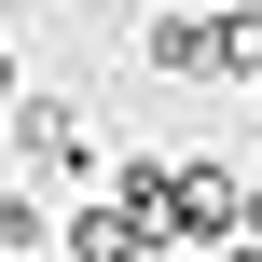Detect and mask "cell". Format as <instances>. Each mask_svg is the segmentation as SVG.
I'll return each mask as SVG.
<instances>
[{
    "label": "cell",
    "mask_w": 262,
    "mask_h": 262,
    "mask_svg": "<svg viewBox=\"0 0 262 262\" xmlns=\"http://www.w3.org/2000/svg\"><path fill=\"white\" fill-rule=\"evenodd\" d=\"M14 138H28V166H83V124H69V97H28V111H14Z\"/></svg>",
    "instance_id": "cell-1"
}]
</instances>
